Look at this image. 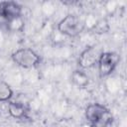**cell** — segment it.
Listing matches in <instances>:
<instances>
[{
	"label": "cell",
	"mask_w": 127,
	"mask_h": 127,
	"mask_svg": "<svg viewBox=\"0 0 127 127\" xmlns=\"http://www.w3.org/2000/svg\"><path fill=\"white\" fill-rule=\"evenodd\" d=\"M94 30H95L96 33H99V34L106 33L109 30V26H108V24L105 20H101L94 26Z\"/></svg>",
	"instance_id": "11"
},
{
	"label": "cell",
	"mask_w": 127,
	"mask_h": 127,
	"mask_svg": "<svg viewBox=\"0 0 127 127\" xmlns=\"http://www.w3.org/2000/svg\"><path fill=\"white\" fill-rule=\"evenodd\" d=\"M0 16L8 21L22 17V6L14 1L0 2Z\"/></svg>",
	"instance_id": "6"
},
{
	"label": "cell",
	"mask_w": 127,
	"mask_h": 127,
	"mask_svg": "<svg viewBox=\"0 0 127 127\" xmlns=\"http://www.w3.org/2000/svg\"><path fill=\"white\" fill-rule=\"evenodd\" d=\"M24 28V20L22 17L10 20L8 23V30L9 32H21Z\"/></svg>",
	"instance_id": "10"
},
{
	"label": "cell",
	"mask_w": 127,
	"mask_h": 127,
	"mask_svg": "<svg viewBox=\"0 0 127 127\" xmlns=\"http://www.w3.org/2000/svg\"><path fill=\"white\" fill-rule=\"evenodd\" d=\"M120 62V56L114 52H103L97 63L100 77L111 74Z\"/></svg>",
	"instance_id": "5"
},
{
	"label": "cell",
	"mask_w": 127,
	"mask_h": 127,
	"mask_svg": "<svg viewBox=\"0 0 127 127\" xmlns=\"http://www.w3.org/2000/svg\"><path fill=\"white\" fill-rule=\"evenodd\" d=\"M85 27V23L78 16L73 14H68L63 18L58 24V30L61 34L65 35L70 38L77 37L80 35Z\"/></svg>",
	"instance_id": "2"
},
{
	"label": "cell",
	"mask_w": 127,
	"mask_h": 127,
	"mask_svg": "<svg viewBox=\"0 0 127 127\" xmlns=\"http://www.w3.org/2000/svg\"><path fill=\"white\" fill-rule=\"evenodd\" d=\"M85 120L91 127H108L113 122L111 111L103 104L90 103L84 110Z\"/></svg>",
	"instance_id": "1"
},
{
	"label": "cell",
	"mask_w": 127,
	"mask_h": 127,
	"mask_svg": "<svg viewBox=\"0 0 127 127\" xmlns=\"http://www.w3.org/2000/svg\"><path fill=\"white\" fill-rule=\"evenodd\" d=\"M13 62L23 68H33L39 65L40 56L30 48H21L16 50L11 56Z\"/></svg>",
	"instance_id": "3"
},
{
	"label": "cell",
	"mask_w": 127,
	"mask_h": 127,
	"mask_svg": "<svg viewBox=\"0 0 127 127\" xmlns=\"http://www.w3.org/2000/svg\"><path fill=\"white\" fill-rule=\"evenodd\" d=\"M12 97H13V90L11 86L7 82L0 80V102L10 101Z\"/></svg>",
	"instance_id": "9"
},
{
	"label": "cell",
	"mask_w": 127,
	"mask_h": 127,
	"mask_svg": "<svg viewBox=\"0 0 127 127\" xmlns=\"http://www.w3.org/2000/svg\"><path fill=\"white\" fill-rule=\"evenodd\" d=\"M71 81L78 88H85L89 83V77L83 69H76L71 73Z\"/></svg>",
	"instance_id": "8"
},
{
	"label": "cell",
	"mask_w": 127,
	"mask_h": 127,
	"mask_svg": "<svg viewBox=\"0 0 127 127\" xmlns=\"http://www.w3.org/2000/svg\"><path fill=\"white\" fill-rule=\"evenodd\" d=\"M103 52V48L99 45H93L84 49L80 53L77 60V64L80 67V69L90 68L97 64L99 58Z\"/></svg>",
	"instance_id": "4"
},
{
	"label": "cell",
	"mask_w": 127,
	"mask_h": 127,
	"mask_svg": "<svg viewBox=\"0 0 127 127\" xmlns=\"http://www.w3.org/2000/svg\"><path fill=\"white\" fill-rule=\"evenodd\" d=\"M8 112L11 117L16 119H22L26 116L28 112V107L20 101H9Z\"/></svg>",
	"instance_id": "7"
}]
</instances>
